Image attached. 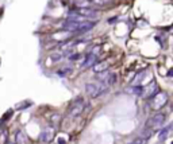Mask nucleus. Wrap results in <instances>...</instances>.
Masks as SVG:
<instances>
[{
    "label": "nucleus",
    "mask_w": 173,
    "mask_h": 144,
    "mask_svg": "<svg viewBox=\"0 0 173 144\" xmlns=\"http://www.w3.org/2000/svg\"><path fill=\"white\" fill-rule=\"evenodd\" d=\"M53 136H54V131H53V128H48L46 131H43V133H42V140L45 141V143H49L52 139H53Z\"/></svg>",
    "instance_id": "6"
},
{
    "label": "nucleus",
    "mask_w": 173,
    "mask_h": 144,
    "mask_svg": "<svg viewBox=\"0 0 173 144\" xmlns=\"http://www.w3.org/2000/svg\"><path fill=\"white\" fill-rule=\"evenodd\" d=\"M74 12H77V15H80V16H87L89 19L99 18V14L96 12V11L95 9H89V8H77Z\"/></svg>",
    "instance_id": "3"
},
{
    "label": "nucleus",
    "mask_w": 173,
    "mask_h": 144,
    "mask_svg": "<svg viewBox=\"0 0 173 144\" xmlns=\"http://www.w3.org/2000/svg\"><path fill=\"white\" fill-rule=\"evenodd\" d=\"M164 120H165V115L164 113H157L154 115L150 120L147 121V127L149 128H154V127H158L164 123Z\"/></svg>",
    "instance_id": "2"
},
{
    "label": "nucleus",
    "mask_w": 173,
    "mask_h": 144,
    "mask_svg": "<svg viewBox=\"0 0 173 144\" xmlns=\"http://www.w3.org/2000/svg\"><path fill=\"white\" fill-rule=\"evenodd\" d=\"M84 108H85L84 98L78 97L76 101H73V104L71 106H69V115H71V116H78L80 113L84 111Z\"/></svg>",
    "instance_id": "1"
},
{
    "label": "nucleus",
    "mask_w": 173,
    "mask_h": 144,
    "mask_svg": "<svg viewBox=\"0 0 173 144\" xmlns=\"http://www.w3.org/2000/svg\"><path fill=\"white\" fill-rule=\"evenodd\" d=\"M145 141H143V139H135L134 141H131L130 144H143Z\"/></svg>",
    "instance_id": "8"
},
{
    "label": "nucleus",
    "mask_w": 173,
    "mask_h": 144,
    "mask_svg": "<svg viewBox=\"0 0 173 144\" xmlns=\"http://www.w3.org/2000/svg\"><path fill=\"white\" fill-rule=\"evenodd\" d=\"M15 141H16V144H29L27 136L25 135V132H22V131H18V132H16Z\"/></svg>",
    "instance_id": "5"
},
{
    "label": "nucleus",
    "mask_w": 173,
    "mask_h": 144,
    "mask_svg": "<svg viewBox=\"0 0 173 144\" xmlns=\"http://www.w3.org/2000/svg\"><path fill=\"white\" fill-rule=\"evenodd\" d=\"M52 59H53V61H58V59H61V55H60V54H53V55H52Z\"/></svg>",
    "instance_id": "9"
},
{
    "label": "nucleus",
    "mask_w": 173,
    "mask_h": 144,
    "mask_svg": "<svg viewBox=\"0 0 173 144\" xmlns=\"http://www.w3.org/2000/svg\"><path fill=\"white\" fill-rule=\"evenodd\" d=\"M85 90L89 96H92V97H96V96L101 94L104 90H99L97 85L96 83H87V86H85Z\"/></svg>",
    "instance_id": "4"
},
{
    "label": "nucleus",
    "mask_w": 173,
    "mask_h": 144,
    "mask_svg": "<svg viewBox=\"0 0 173 144\" xmlns=\"http://www.w3.org/2000/svg\"><path fill=\"white\" fill-rule=\"evenodd\" d=\"M7 141V132L4 129L0 131V144H6Z\"/></svg>",
    "instance_id": "7"
}]
</instances>
